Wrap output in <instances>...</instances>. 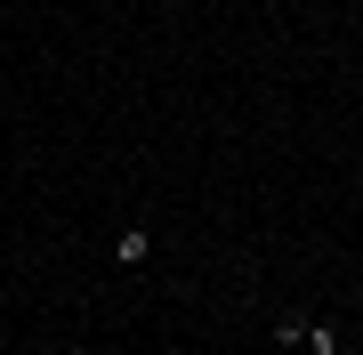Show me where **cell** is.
<instances>
[{
	"label": "cell",
	"mask_w": 363,
	"mask_h": 355,
	"mask_svg": "<svg viewBox=\"0 0 363 355\" xmlns=\"http://www.w3.org/2000/svg\"><path fill=\"white\" fill-rule=\"evenodd\" d=\"M113 259L121 266H145V259H154V235H145V226H121V235H113Z\"/></svg>",
	"instance_id": "obj_1"
},
{
	"label": "cell",
	"mask_w": 363,
	"mask_h": 355,
	"mask_svg": "<svg viewBox=\"0 0 363 355\" xmlns=\"http://www.w3.org/2000/svg\"><path fill=\"white\" fill-rule=\"evenodd\" d=\"M307 355H339V331L331 323H307Z\"/></svg>",
	"instance_id": "obj_2"
},
{
	"label": "cell",
	"mask_w": 363,
	"mask_h": 355,
	"mask_svg": "<svg viewBox=\"0 0 363 355\" xmlns=\"http://www.w3.org/2000/svg\"><path fill=\"white\" fill-rule=\"evenodd\" d=\"M65 355H89V347H65Z\"/></svg>",
	"instance_id": "obj_3"
}]
</instances>
